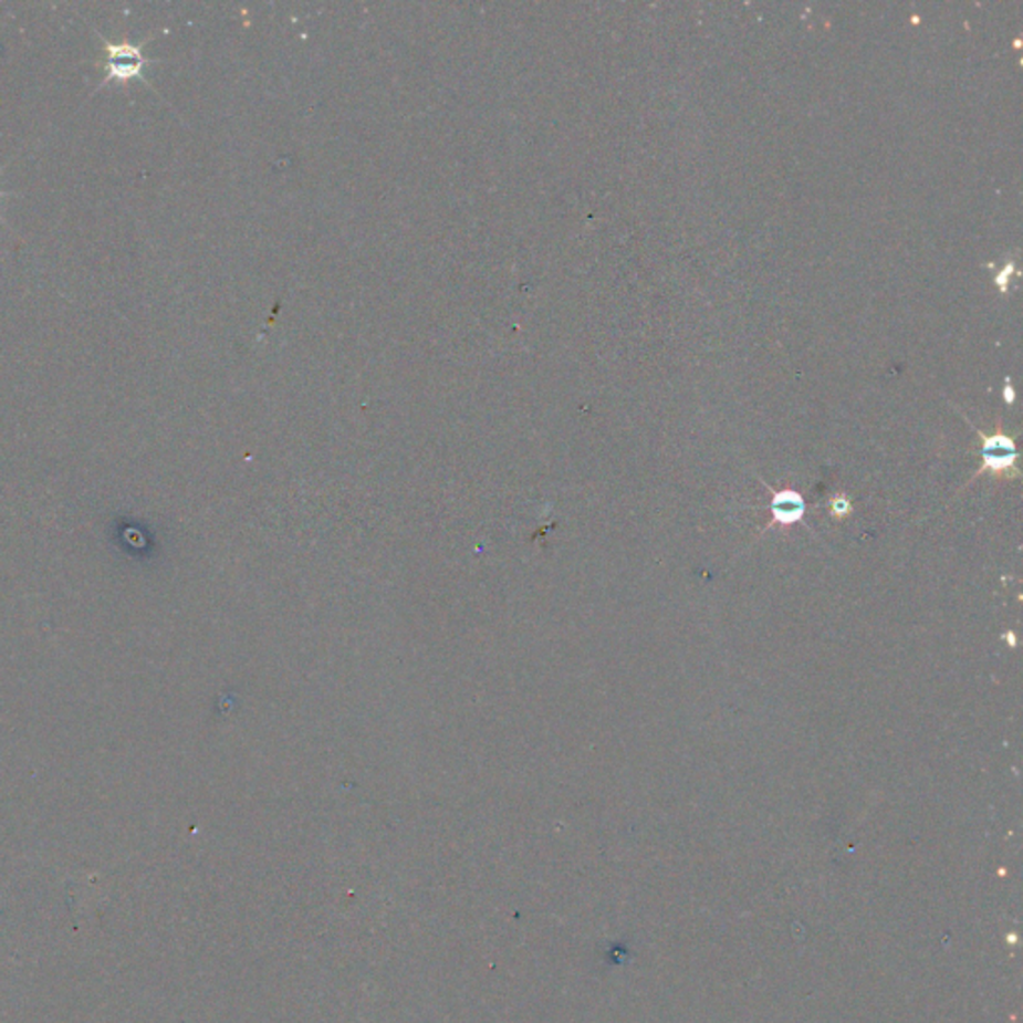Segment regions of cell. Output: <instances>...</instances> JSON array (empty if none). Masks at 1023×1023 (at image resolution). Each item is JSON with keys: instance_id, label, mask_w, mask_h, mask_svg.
<instances>
[{"instance_id": "1", "label": "cell", "mask_w": 1023, "mask_h": 1023, "mask_svg": "<svg viewBox=\"0 0 1023 1023\" xmlns=\"http://www.w3.org/2000/svg\"><path fill=\"white\" fill-rule=\"evenodd\" d=\"M94 32L103 41L104 52H106L103 61L104 81L96 86V91H101L106 84L111 83L128 84L133 83V81H138V83L148 84L145 76L146 69L160 63L156 59H148L145 54L146 42L153 41V36L135 44V42L128 41H106L101 32Z\"/></svg>"}, {"instance_id": "2", "label": "cell", "mask_w": 1023, "mask_h": 1023, "mask_svg": "<svg viewBox=\"0 0 1023 1023\" xmlns=\"http://www.w3.org/2000/svg\"><path fill=\"white\" fill-rule=\"evenodd\" d=\"M980 438L983 440L982 448V458L983 464L980 468V474L982 472H1008V470H1015V460H1017V452H1015V445H1013L1012 438L1008 435H983L980 430H975Z\"/></svg>"}, {"instance_id": "3", "label": "cell", "mask_w": 1023, "mask_h": 1023, "mask_svg": "<svg viewBox=\"0 0 1023 1023\" xmlns=\"http://www.w3.org/2000/svg\"><path fill=\"white\" fill-rule=\"evenodd\" d=\"M806 512L804 498L794 490H780L772 498V516L777 524H796Z\"/></svg>"}, {"instance_id": "4", "label": "cell", "mask_w": 1023, "mask_h": 1023, "mask_svg": "<svg viewBox=\"0 0 1023 1023\" xmlns=\"http://www.w3.org/2000/svg\"><path fill=\"white\" fill-rule=\"evenodd\" d=\"M832 510H834V514H837V516H846V514H849L852 507H849V502L846 498H836V500H832Z\"/></svg>"}, {"instance_id": "5", "label": "cell", "mask_w": 1023, "mask_h": 1023, "mask_svg": "<svg viewBox=\"0 0 1023 1023\" xmlns=\"http://www.w3.org/2000/svg\"><path fill=\"white\" fill-rule=\"evenodd\" d=\"M2 170H4V166H0V173H2ZM7 197H14V192H0V198H7ZM0 222H2V225H7V220H4V217H2V215H0Z\"/></svg>"}, {"instance_id": "6", "label": "cell", "mask_w": 1023, "mask_h": 1023, "mask_svg": "<svg viewBox=\"0 0 1023 1023\" xmlns=\"http://www.w3.org/2000/svg\"><path fill=\"white\" fill-rule=\"evenodd\" d=\"M1005 640H1010V644H1012V646H1015V638H1013L1012 631H1008V634H1005Z\"/></svg>"}]
</instances>
